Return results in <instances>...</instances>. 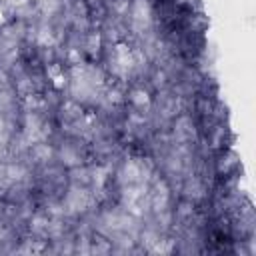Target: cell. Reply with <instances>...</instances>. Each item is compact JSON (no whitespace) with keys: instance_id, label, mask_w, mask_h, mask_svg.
Here are the masks:
<instances>
[{"instance_id":"2","label":"cell","mask_w":256,"mask_h":256,"mask_svg":"<svg viewBox=\"0 0 256 256\" xmlns=\"http://www.w3.org/2000/svg\"><path fill=\"white\" fill-rule=\"evenodd\" d=\"M86 204H88V194L84 190H72V194L68 196V206L72 210H84Z\"/></svg>"},{"instance_id":"1","label":"cell","mask_w":256,"mask_h":256,"mask_svg":"<svg viewBox=\"0 0 256 256\" xmlns=\"http://www.w3.org/2000/svg\"><path fill=\"white\" fill-rule=\"evenodd\" d=\"M132 20L136 28H146L150 24V6L144 0H136L132 6Z\"/></svg>"},{"instance_id":"3","label":"cell","mask_w":256,"mask_h":256,"mask_svg":"<svg viewBox=\"0 0 256 256\" xmlns=\"http://www.w3.org/2000/svg\"><path fill=\"white\" fill-rule=\"evenodd\" d=\"M56 6H58V0H42V8L48 12H52Z\"/></svg>"}]
</instances>
